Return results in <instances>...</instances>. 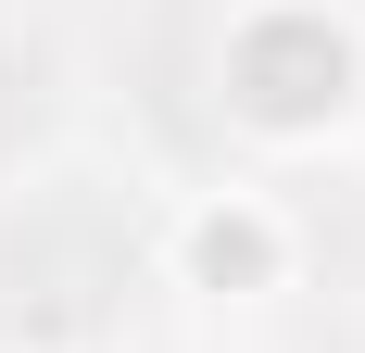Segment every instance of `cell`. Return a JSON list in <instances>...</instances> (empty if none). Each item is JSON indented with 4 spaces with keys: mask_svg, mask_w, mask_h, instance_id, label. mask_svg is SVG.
<instances>
[{
    "mask_svg": "<svg viewBox=\"0 0 365 353\" xmlns=\"http://www.w3.org/2000/svg\"><path fill=\"white\" fill-rule=\"evenodd\" d=\"M0 278H13V316L26 328H88L101 290H126V240H113L88 202H51L26 240L0 252Z\"/></svg>",
    "mask_w": 365,
    "mask_h": 353,
    "instance_id": "1",
    "label": "cell"
},
{
    "mask_svg": "<svg viewBox=\"0 0 365 353\" xmlns=\"http://www.w3.org/2000/svg\"><path fill=\"white\" fill-rule=\"evenodd\" d=\"M26 114H38V64L13 51V38H0V151L26 139Z\"/></svg>",
    "mask_w": 365,
    "mask_h": 353,
    "instance_id": "2",
    "label": "cell"
}]
</instances>
